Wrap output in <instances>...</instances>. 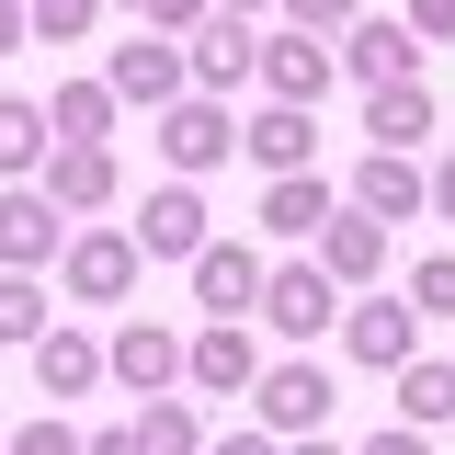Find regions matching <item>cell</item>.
Listing matches in <instances>:
<instances>
[{
    "label": "cell",
    "mask_w": 455,
    "mask_h": 455,
    "mask_svg": "<svg viewBox=\"0 0 455 455\" xmlns=\"http://www.w3.org/2000/svg\"><path fill=\"white\" fill-rule=\"evenodd\" d=\"M262 251H239V239H205V251H194V296H205V319H251V307H262Z\"/></svg>",
    "instance_id": "cell-1"
},
{
    "label": "cell",
    "mask_w": 455,
    "mask_h": 455,
    "mask_svg": "<svg viewBox=\"0 0 455 455\" xmlns=\"http://www.w3.org/2000/svg\"><path fill=\"white\" fill-rule=\"evenodd\" d=\"M57 239H68V205L35 194V182H12V194H0V262H12V274H35Z\"/></svg>",
    "instance_id": "cell-2"
},
{
    "label": "cell",
    "mask_w": 455,
    "mask_h": 455,
    "mask_svg": "<svg viewBox=\"0 0 455 455\" xmlns=\"http://www.w3.org/2000/svg\"><path fill=\"white\" fill-rule=\"evenodd\" d=\"M262 319H274L284 341H319L341 319V296H331V274H319V262H284L274 284H262Z\"/></svg>",
    "instance_id": "cell-3"
},
{
    "label": "cell",
    "mask_w": 455,
    "mask_h": 455,
    "mask_svg": "<svg viewBox=\"0 0 455 455\" xmlns=\"http://www.w3.org/2000/svg\"><path fill=\"white\" fill-rule=\"evenodd\" d=\"M228 148H239V125H228L217 103H160V160L194 182V171H217Z\"/></svg>",
    "instance_id": "cell-4"
},
{
    "label": "cell",
    "mask_w": 455,
    "mask_h": 455,
    "mask_svg": "<svg viewBox=\"0 0 455 455\" xmlns=\"http://www.w3.org/2000/svg\"><path fill=\"white\" fill-rule=\"evenodd\" d=\"M114 103H182V80H194V57H171L160 35H137V46H114Z\"/></svg>",
    "instance_id": "cell-5"
},
{
    "label": "cell",
    "mask_w": 455,
    "mask_h": 455,
    "mask_svg": "<svg viewBox=\"0 0 455 455\" xmlns=\"http://www.w3.org/2000/svg\"><path fill=\"white\" fill-rule=\"evenodd\" d=\"M137 251H160V262H194V251H205V205H194V182H160V194L137 205Z\"/></svg>",
    "instance_id": "cell-6"
},
{
    "label": "cell",
    "mask_w": 455,
    "mask_h": 455,
    "mask_svg": "<svg viewBox=\"0 0 455 455\" xmlns=\"http://www.w3.org/2000/svg\"><path fill=\"white\" fill-rule=\"evenodd\" d=\"M137 284V228H103V239H68V296H92V307H114Z\"/></svg>",
    "instance_id": "cell-7"
},
{
    "label": "cell",
    "mask_w": 455,
    "mask_h": 455,
    "mask_svg": "<svg viewBox=\"0 0 455 455\" xmlns=\"http://www.w3.org/2000/svg\"><path fill=\"white\" fill-rule=\"evenodd\" d=\"M194 80L205 92H239V80H262V35L228 12V23H194Z\"/></svg>",
    "instance_id": "cell-8"
},
{
    "label": "cell",
    "mask_w": 455,
    "mask_h": 455,
    "mask_svg": "<svg viewBox=\"0 0 455 455\" xmlns=\"http://www.w3.org/2000/svg\"><path fill=\"white\" fill-rule=\"evenodd\" d=\"M262 92H274V103H319V92H331V46H319L307 23L274 35V46H262Z\"/></svg>",
    "instance_id": "cell-9"
},
{
    "label": "cell",
    "mask_w": 455,
    "mask_h": 455,
    "mask_svg": "<svg viewBox=\"0 0 455 455\" xmlns=\"http://www.w3.org/2000/svg\"><path fill=\"white\" fill-rule=\"evenodd\" d=\"M251 398H262L274 433H319V421H331V376H319V364H274Z\"/></svg>",
    "instance_id": "cell-10"
},
{
    "label": "cell",
    "mask_w": 455,
    "mask_h": 455,
    "mask_svg": "<svg viewBox=\"0 0 455 455\" xmlns=\"http://www.w3.org/2000/svg\"><path fill=\"white\" fill-rule=\"evenodd\" d=\"M376 262H387V217H364V205H353V217L319 228V274H331V284H364Z\"/></svg>",
    "instance_id": "cell-11"
},
{
    "label": "cell",
    "mask_w": 455,
    "mask_h": 455,
    "mask_svg": "<svg viewBox=\"0 0 455 455\" xmlns=\"http://www.w3.org/2000/svg\"><path fill=\"white\" fill-rule=\"evenodd\" d=\"M182 376H194V387H217V398L262 387V364H251V341H239V319H228V331H205V341H182Z\"/></svg>",
    "instance_id": "cell-12"
},
{
    "label": "cell",
    "mask_w": 455,
    "mask_h": 455,
    "mask_svg": "<svg viewBox=\"0 0 455 455\" xmlns=\"http://www.w3.org/2000/svg\"><path fill=\"white\" fill-rule=\"evenodd\" d=\"M239 148H251L262 171H307L319 125H307V103H274V114H251V125H239Z\"/></svg>",
    "instance_id": "cell-13"
},
{
    "label": "cell",
    "mask_w": 455,
    "mask_h": 455,
    "mask_svg": "<svg viewBox=\"0 0 455 455\" xmlns=\"http://www.w3.org/2000/svg\"><path fill=\"white\" fill-rule=\"evenodd\" d=\"M114 376H125V387H171V376H182V341H171L160 319H125V331H114Z\"/></svg>",
    "instance_id": "cell-14"
},
{
    "label": "cell",
    "mask_w": 455,
    "mask_h": 455,
    "mask_svg": "<svg viewBox=\"0 0 455 455\" xmlns=\"http://www.w3.org/2000/svg\"><path fill=\"white\" fill-rule=\"evenodd\" d=\"M46 194L68 205V217H80V205H103V194H114V160H103V137H68V148L46 160Z\"/></svg>",
    "instance_id": "cell-15"
},
{
    "label": "cell",
    "mask_w": 455,
    "mask_h": 455,
    "mask_svg": "<svg viewBox=\"0 0 455 455\" xmlns=\"http://www.w3.org/2000/svg\"><path fill=\"white\" fill-rule=\"evenodd\" d=\"M364 137H376V148H410V137H433V92H421V80H376V103H364Z\"/></svg>",
    "instance_id": "cell-16"
},
{
    "label": "cell",
    "mask_w": 455,
    "mask_h": 455,
    "mask_svg": "<svg viewBox=\"0 0 455 455\" xmlns=\"http://www.w3.org/2000/svg\"><path fill=\"white\" fill-rule=\"evenodd\" d=\"M262 228H274V239H319V228H331V182H307V171H274V194H262Z\"/></svg>",
    "instance_id": "cell-17"
},
{
    "label": "cell",
    "mask_w": 455,
    "mask_h": 455,
    "mask_svg": "<svg viewBox=\"0 0 455 455\" xmlns=\"http://www.w3.org/2000/svg\"><path fill=\"white\" fill-rule=\"evenodd\" d=\"M341 341H353V364H410V307H398V296H376V307H353V319H341Z\"/></svg>",
    "instance_id": "cell-18"
},
{
    "label": "cell",
    "mask_w": 455,
    "mask_h": 455,
    "mask_svg": "<svg viewBox=\"0 0 455 455\" xmlns=\"http://www.w3.org/2000/svg\"><path fill=\"white\" fill-rule=\"evenodd\" d=\"M114 353L103 341H80V331H46L35 341V376H46V398H92V376H103Z\"/></svg>",
    "instance_id": "cell-19"
},
{
    "label": "cell",
    "mask_w": 455,
    "mask_h": 455,
    "mask_svg": "<svg viewBox=\"0 0 455 455\" xmlns=\"http://www.w3.org/2000/svg\"><path fill=\"white\" fill-rule=\"evenodd\" d=\"M421 194H433V182L410 171V148H376V160H364V182H353V205H364V217H410Z\"/></svg>",
    "instance_id": "cell-20"
},
{
    "label": "cell",
    "mask_w": 455,
    "mask_h": 455,
    "mask_svg": "<svg viewBox=\"0 0 455 455\" xmlns=\"http://www.w3.org/2000/svg\"><path fill=\"white\" fill-rule=\"evenodd\" d=\"M35 160H46V103H23V92H0V171L23 182Z\"/></svg>",
    "instance_id": "cell-21"
},
{
    "label": "cell",
    "mask_w": 455,
    "mask_h": 455,
    "mask_svg": "<svg viewBox=\"0 0 455 455\" xmlns=\"http://www.w3.org/2000/svg\"><path fill=\"white\" fill-rule=\"evenodd\" d=\"M398 410H410L421 433H433V421H455V364H433V353H421V364H398Z\"/></svg>",
    "instance_id": "cell-22"
},
{
    "label": "cell",
    "mask_w": 455,
    "mask_h": 455,
    "mask_svg": "<svg viewBox=\"0 0 455 455\" xmlns=\"http://www.w3.org/2000/svg\"><path fill=\"white\" fill-rule=\"evenodd\" d=\"M341 57H353L364 80H410V57H421V46H410V23H353V46H341Z\"/></svg>",
    "instance_id": "cell-23"
},
{
    "label": "cell",
    "mask_w": 455,
    "mask_h": 455,
    "mask_svg": "<svg viewBox=\"0 0 455 455\" xmlns=\"http://www.w3.org/2000/svg\"><path fill=\"white\" fill-rule=\"evenodd\" d=\"M46 125H57V137H103V125H114V80H68V92L46 103Z\"/></svg>",
    "instance_id": "cell-24"
},
{
    "label": "cell",
    "mask_w": 455,
    "mask_h": 455,
    "mask_svg": "<svg viewBox=\"0 0 455 455\" xmlns=\"http://www.w3.org/2000/svg\"><path fill=\"white\" fill-rule=\"evenodd\" d=\"M57 319H46V284L35 274H0V341H46Z\"/></svg>",
    "instance_id": "cell-25"
},
{
    "label": "cell",
    "mask_w": 455,
    "mask_h": 455,
    "mask_svg": "<svg viewBox=\"0 0 455 455\" xmlns=\"http://www.w3.org/2000/svg\"><path fill=\"white\" fill-rule=\"evenodd\" d=\"M194 444H205L194 410H148V421H137V455H194Z\"/></svg>",
    "instance_id": "cell-26"
},
{
    "label": "cell",
    "mask_w": 455,
    "mask_h": 455,
    "mask_svg": "<svg viewBox=\"0 0 455 455\" xmlns=\"http://www.w3.org/2000/svg\"><path fill=\"white\" fill-rule=\"evenodd\" d=\"M410 307H433V319H455V251H444V262H421V274H410Z\"/></svg>",
    "instance_id": "cell-27"
},
{
    "label": "cell",
    "mask_w": 455,
    "mask_h": 455,
    "mask_svg": "<svg viewBox=\"0 0 455 455\" xmlns=\"http://www.w3.org/2000/svg\"><path fill=\"white\" fill-rule=\"evenodd\" d=\"M92 12H103V0H35V35L68 46V35H92Z\"/></svg>",
    "instance_id": "cell-28"
},
{
    "label": "cell",
    "mask_w": 455,
    "mask_h": 455,
    "mask_svg": "<svg viewBox=\"0 0 455 455\" xmlns=\"http://www.w3.org/2000/svg\"><path fill=\"white\" fill-rule=\"evenodd\" d=\"M12 455H92V444H80V433H68V421H57V410H46L35 433H12Z\"/></svg>",
    "instance_id": "cell-29"
},
{
    "label": "cell",
    "mask_w": 455,
    "mask_h": 455,
    "mask_svg": "<svg viewBox=\"0 0 455 455\" xmlns=\"http://www.w3.org/2000/svg\"><path fill=\"white\" fill-rule=\"evenodd\" d=\"M125 12H137L148 35H182V23H205V0H125Z\"/></svg>",
    "instance_id": "cell-30"
},
{
    "label": "cell",
    "mask_w": 455,
    "mask_h": 455,
    "mask_svg": "<svg viewBox=\"0 0 455 455\" xmlns=\"http://www.w3.org/2000/svg\"><path fill=\"white\" fill-rule=\"evenodd\" d=\"M353 455H433V444H421V421H387V433H364Z\"/></svg>",
    "instance_id": "cell-31"
},
{
    "label": "cell",
    "mask_w": 455,
    "mask_h": 455,
    "mask_svg": "<svg viewBox=\"0 0 455 455\" xmlns=\"http://www.w3.org/2000/svg\"><path fill=\"white\" fill-rule=\"evenodd\" d=\"M284 12H296L307 35H331V23H353V0H284Z\"/></svg>",
    "instance_id": "cell-32"
},
{
    "label": "cell",
    "mask_w": 455,
    "mask_h": 455,
    "mask_svg": "<svg viewBox=\"0 0 455 455\" xmlns=\"http://www.w3.org/2000/svg\"><path fill=\"white\" fill-rule=\"evenodd\" d=\"M23 35H35V0H0V57L23 46Z\"/></svg>",
    "instance_id": "cell-33"
},
{
    "label": "cell",
    "mask_w": 455,
    "mask_h": 455,
    "mask_svg": "<svg viewBox=\"0 0 455 455\" xmlns=\"http://www.w3.org/2000/svg\"><path fill=\"white\" fill-rule=\"evenodd\" d=\"M410 35H455V0H410Z\"/></svg>",
    "instance_id": "cell-34"
},
{
    "label": "cell",
    "mask_w": 455,
    "mask_h": 455,
    "mask_svg": "<svg viewBox=\"0 0 455 455\" xmlns=\"http://www.w3.org/2000/svg\"><path fill=\"white\" fill-rule=\"evenodd\" d=\"M92 455H137V421H125V433H92Z\"/></svg>",
    "instance_id": "cell-35"
},
{
    "label": "cell",
    "mask_w": 455,
    "mask_h": 455,
    "mask_svg": "<svg viewBox=\"0 0 455 455\" xmlns=\"http://www.w3.org/2000/svg\"><path fill=\"white\" fill-rule=\"evenodd\" d=\"M217 455H274V444H262V433H228V444H217Z\"/></svg>",
    "instance_id": "cell-36"
},
{
    "label": "cell",
    "mask_w": 455,
    "mask_h": 455,
    "mask_svg": "<svg viewBox=\"0 0 455 455\" xmlns=\"http://www.w3.org/2000/svg\"><path fill=\"white\" fill-rule=\"evenodd\" d=\"M433 205H444V217H455V160H444V171H433Z\"/></svg>",
    "instance_id": "cell-37"
},
{
    "label": "cell",
    "mask_w": 455,
    "mask_h": 455,
    "mask_svg": "<svg viewBox=\"0 0 455 455\" xmlns=\"http://www.w3.org/2000/svg\"><path fill=\"white\" fill-rule=\"evenodd\" d=\"M228 12H262V0H228Z\"/></svg>",
    "instance_id": "cell-38"
},
{
    "label": "cell",
    "mask_w": 455,
    "mask_h": 455,
    "mask_svg": "<svg viewBox=\"0 0 455 455\" xmlns=\"http://www.w3.org/2000/svg\"><path fill=\"white\" fill-rule=\"evenodd\" d=\"M296 455H331V444H296Z\"/></svg>",
    "instance_id": "cell-39"
},
{
    "label": "cell",
    "mask_w": 455,
    "mask_h": 455,
    "mask_svg": "<svg viewBox=\"0 0 455 455\" xmlns=\"http://www.w3.org/2000/svg\"><path fill=\"white\" fill-rule=\"evenodd\" d=\"M0 455H12V444H0Z\"/></svg>",
    "instance_id": "cell-40"
}]
</instances>
